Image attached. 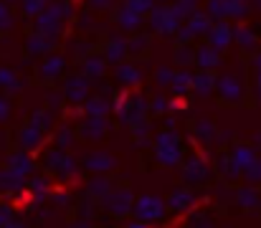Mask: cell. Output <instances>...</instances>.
<instances>
[{
    "instance_id": "obj_9",
    "label": "cell",
    "mask_w": 261,
    "mask_h": 228,
    "mask_svg": "<svg viewBox=\"0 0 261 228\" xmlns=\"http://www.w3.org/2000/svg\"><path fill=\"white\" fill-rule=\"evenodd\" d=\"M198 59H200V66H205V69H211V66H213V54H211L208 48H203V51L198 54Z\"/></svg>"
},
{
    "instance_id": "obj_11",
    "label": "cell",
    "mask_w": 261,
    "mask_h": 228,
    "mask_svg": "<svg viewBox=\"0 0 261 228\" xmlns=\"http://www.w3.org/2000/svg\"><path fill=\"white\" fill-rule=\"evenodd\" d=\"M152 0H129V10H147Z\"/></svg>"
},
{
    "instance_id": "obj_5",
    "label": "cell",
    "mask_w": 261,
    "mask_h": 228,
    "mask_svg": "<svg viewBox=\"0 0 261 228\" xmlns=\"http://www.w3.org/2000/svg\"><path fill=\"white\" fill-rule=\"evenodd\" d=\"M119 23H122L124 28H137V26H140V15H137L135 10H129V8H127V10L119 15Z\"/></svg>"
},
{
    "instance_id": "obj_6",
    "label": "cell",
    "mask_w": 261,
    "mask_h": 228,
    "mask_svg": "<svg viewBox=\"0 0 261 228\" xmlns=\"http://www.w3.org/2000/svg\"><path fill=\"white\" fill-rule=\"evenodd\" d=\"M0 86H5V89H18V81L13 79V74H10L8 69H0Z\"/></svg>"
},
{
    "instance_id": "obj_16",
    "label": "cell",
    "mask_w": 261,
    "mask_h": 228,
    "mask_svg": "<svg viewBox=\"0 0 261 228\" xmlns=\"http://www.w3.org/2000/svg\"><path fill=\"white\" fill-rule=\"evenodd\" d=\"M259 69H261V59H259Z\"/></svg>"
},
{
    "instance_id": "obj_1",
    "label": "cell",
    "mask_w": 261,
    "mask_h": 228,
    "mask_svg": "<svg viewBox=\"0 0 261 228\" xmlns=\"http://www.w3.org/2000/svg\"><path fill=\"white\" fill-rule=\"evenodd\" d=\"M137 213L142 218H158V216H163V203L155 198H142L137 203Z\"/></svg>"
},
{
    "instance_id": "obj_4",
    "label": "cell",
    "mask_w": 261,
    "mask_h": 228,
    "mask_svg": "<svg viewBox=\"0 0 261 228\" xmlns=\"http://www.w3.org/2000/svg\"><path fill=\"white\" fill-rule=\"evenodd\" d=\"M228 41H231V31H228L223 23L216 26V31H213V43H216V48H223Z\"/></svg>"
},
{
    "instance_id": "obj_3",
    "label": "cell",
    "mask_w": 261,
    "mask_h": 228,
    "mask_svg": "<svg viewBox=\"0 0 261 228\" xmlns=\"http://www.w3.org/2000/svg\"><path fill=\"white\" fill-rule=\"evenodd\" d=\"M66 94H69L71 99H82V96L87 94V81H84V79H71L69 86H66Z\"/></svg>"
},
{
    "instance_id": "obj_2",
    "label": "cell",
    "mask_w": 261,
    "mask_h": 228,
    "mask_svg": "<svg viewBox=\"0 0 261 228\" xmlns=\"http://www.w3.org/2000/svg\"><path fill=\"white\" fill-rule=\"evenodd\" d=\"M218 91H221L226 99H236V96L241 94V89H239V81H236L233 76H223V79L218 81Z\"/></svg>"
},
{
    "instance_id": "obj_15",
    "label": "cell",
    "mask_w": 261,
    "mask_h": 228,
    "mask_svg": "<svg viewBox=\"0 0 261 228\" xmlns=\"http://www.w3.org/2000/svg\"><path fill=\"white\" fill-rule=\"evenodd\" d=\"M91 3H101L99 8H107V3H109V0H91Z\"/></svg>"
},
{
    "instance_id": "obj_12",
    "label": "cell",
    "mask_w": 261,
    "mask_h": 228,
    "mask_svg": "<svg viewBox=\"0 0 261 228\" xmlns=\"http://www.w3.org/2000/svg\"><path fill=\"white\" fill-rule=\"evenodd\" d=\"M89 112H91V114H94V112H96V114H101V112H107V104H104L101 99H96V102H91V104H89Z\"/></svg>"
},
{
    "instance_id": "obj_14",
    "label": "cell",
    "mask_w": 261,
    "mask_h": 228,
    "mask_svg": "<svg viewBox=\"0 0 261 228\" xmlns=\"http://www.w3.org/2000/svg\"><path fill=\"white\" fill-rule=\"evenodd\" d=\"M5 117H8V102L0 96V119H5Z\"/></svg>"
},
{
    "instance_id": "obj_7",
    "label": "cell",
    "mask_w": 261,
    "mask_h": 228,
    "mask_svg": "<svg viewBox=\"0 0 261 228\" xmlns=\"http://www.w3.org/2000/svg\"><path fill=\"white\" fill-rule=\"evenodd\" d=\"M5 28H10V10L5 3H0V31H5Z\"/></svg>"
},
{
    "instance_id": "obj_8",
    "label": "cell",
    "mask_w": 261,
    "mask_h": 228,
    "mask_svg": "<svg viewBox=\"0 0 261 228\" xmlns=\"http://www.w3.org/2000/svg\"><path fill=\"white\" fill-rule=\"evenodd\" d=\"M43 71H46V76H56L59 74V71H61V59H51V61H48V64H46V69H43Z\"/></svg>"
},
{
    "instance_id": "obj_13",
    "label": "cell",
    "mask_w": 261,
    "mask_h": 228,
    "mask_svg": "<svg viewBox=\"0 0 261 228\" xmlns=\"http://www.w3.org/2000/svg\"><path fill=\"white\" fill-rule=\"evenodd\" d=\"M41 3H43V0H23V5H25V13H36V10L41 8Z\"/></svg>"
},
{
    "instance_id": "obj_10",
    "label": "cell",
    "mask_w": 261,
    "mask_h": 228,
    "mask_svg": "<svg viewBox=\"0 0 261 228\" xmlns=\"http://www.w3.org/2000/svg\"><path fill=\"white\" fill-rule=\"evenodd\" d=\"M87 71H89V74H101V71H104L101 59H91V61H89V66H87Z\"/></svg>"
}]
</instances>
